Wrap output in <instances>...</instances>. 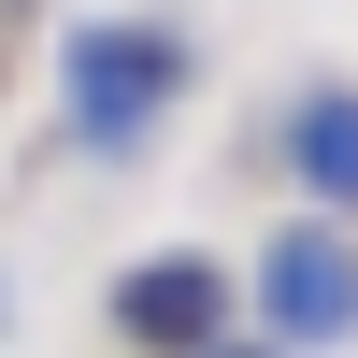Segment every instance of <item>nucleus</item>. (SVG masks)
<instances>
[{
  "instance_id": "nucleus-1",
  "label": "nucleus",
  "mask_w": 358,
  "mask_h": 358,
  "mask_svg": "<svg viewBox=\"0 0 358 358\" xmlns=\"http://www.w3.org/2000/svg\"><path fill=\"white\" fill-rule=\"evenodd\" d=\"M129 315H143V330H201L215 287H201V273H158V287H129Z\"/></svg>"
}]
</instances>
